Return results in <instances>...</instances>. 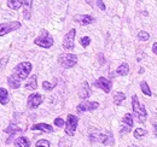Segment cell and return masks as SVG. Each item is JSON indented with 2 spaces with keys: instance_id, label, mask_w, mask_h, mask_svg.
Segmentation results:
<instances>
[{
  "instance_id": "cell-1",
  "label": "cell",
  "mask_w": 157,
  "mask_h": 147,
  "mask_svg": "<svg viewBox=\"0 0 157 147\" xmlns=\"http://www.w3.org/2000/svg\"><path fill=\"white\" fill-rule=\"evenodd\" d=\"M90 140L92 142H100L103 145H113L114 144L113 134L110 131L101 133L99 130H93L92 133H90Z\"/></svg>"
},
{
  "instance_id": "cell-2",
  "label": "cell",
  "mask_w": 157,
  "mask_h": 147,
  "mask_svg": "<svg viewBox=\"0 0 157 147\" xmlns=\"http://www.w3.org/2000/svg\"><path fill=\"white\" fill-rule=\"evenodd\" d=\"M32 63H29V62H22L20 63L16 68H15V71H13V76L16 77V78H18L20 81L22 80H25L27 77H28V75L30 74L32 71Z\"/></svg>"
},
{
  "instance_id": "cell-3",
  "label": "cell",
  "mask_w": 157,
  "mask_h": 147,
  "mask_svg": "<svg viewBox=\"0 0 157 147\" xmlns=\"http://www.w3.org/2000/svg\"><path fill=\"white\" fill-rule=\"evenodd\" d=\"M35 45H38L42 48H50L53 45V37L50 35V33L45 29L41 30V34L34 40Z\"/></svg>"
},
{
  "instance_id": "cell-4",
  "label": "cell",
  "mask_w": 157,
  "mask_h": 147,
  "mask_svg": "<svg viewBox=\"0 0 157 147\" xmlns=\"http://www.w3.org/2000/svg\"><path fill=\"white\" fill-rule=\"evenodd\" d=\"M78 62V57L73 53H63L59 55L58 63L60 64V66H63L64 69H70L73 68Z\"/></svg>"
},
{
  "instance_id": "cell-5",
  "label": "cell",
  "mask_w": 157,
  "mask_h": 147,
  "mask_svg": "<svg viewBox=\"0 0 157 147\" xmlns=\"http://www.w3.org/2000/svg\"><path fill=\"white\" fill-rule=\"evenodd\" d=\"M132 109H133V112L137 115L139 121L140 122H145V119H146V110L144 109L143 105H140L137 95L132 96Z\"/></svg>"
},
{
  "instance_id": "cell-6",
  "label": "cell",
  "mask_w": 157,
  "mask_h": 147,
  "mask_svg": "<svg viewBox=\"0 0 157 147\" xmlns=\"http://www.w3.org/2000/svg\"><path fill=\"white\" fill-rule=\"evenodd\" d=\"M78 118L74 115H68L67 122H65V134L68 136H73L75 134V130L78 127Z\"/></svg>"
},
{
  "instance_id": "cell-7",
  "label": "cell",
  "mask_w": 157,
  "mask_h": 147,
  "mask_svg": "<svg viewBox=\"0 0 157 147\" xmlns=\"http://www.w3.org/2000/svg\"><path fill=\"white\" fill-rule=\"evenodd\" d=\"M21 28V23L17 21L13 22H5L0 24V36H4L6 34H9L10 32H15Z\"/></svg>"
},
{
  "instance_id": "cell-8",
  "label": "cell",
  "mask_w": 157,
  "mask_h": 147,
  "mask_svg": "<svg viewBox=\"0 0 157 147\" xmlns=\"http://www.w3.org/2000/svg\"><path fill=\"white\" fill-rule=\"evenodd\" d=\"M76 35V30L75 29H70L63 39V48L67 51H71L74 48V39Z\"/></svg>"
},
{
  "instance_id": "cell-9",
  "label": "cell",
  "mask_w": 157,
  "mask_h": 147,
  "mask_svg": "<svg viewBox=\"0 0 157 147\" xmlns=\"http://www.w3.org/2000/svg\"><path fill=\"white\" fill-rule=\"evenodd\" d=\"M42 101H44V99H42L41 94H39V93H33V94L29 95L28 101H27V105H28L29 109H36L38 106H40L42 104Z\"/></svg>"
},
{
  "instance_id": "cell-10",
  "label": "cell",
  "mask_w": 157,
  "mask_h": 147,
  "mask_svg": "<svg viewBox=\"0 0 157 147\" xmlns=\"http://www.w3.org/2000/svg\"><path fill=\"white\" fill-rule=\"evenodd\" d=\"M94 86L98 87L100 89H103L105 93H110L111 87H113V82L105 77H99L98 80L94 82Z\"/></svg>"
},
{
  "instance_id": "cell-11",
  "label": "cell",
  "mask_w": 157,
  "mask_h": 147,
  "mask_svg": "<svg viewBox=\"0 0 157 147\" xmlns=\"http://www.w3.org/2000/svg\"><path fill=\"white\" fill-rule=\"evenodd\" d=\"M99 107V104L97 101H88L85 100L81 104L78 105V112H86V111H93Z\"/></svg>"
},
{
  "instance_id": "cell-12",
  "label": "cell",
  "mask_w": 157,
  "mask_h": 147,
  "mask_svg": "<svg viewBox=\"0 0 157 147\" xmlns=\"http://www.w3.org/2000/svg\"><path fill=\"white\" fill-rule=\"evenodd\" d=\"M122 123H123V129H121V134H124V133H128V131H131V129L133 127V117H132V115L131 113H126L124 116H123V118H122Z\"/></svg>"
},
{
  "instance_id": "cell-13",
  "label": "cell",
  "mask_w": 157,
  "mask_h": 147,
  "mask_svg": "<svg viewBox=\"0 0 157 147\" xmlns=\"http://www.w3.org/2000/svg\"><path fill=\"white\" fill-rule=\"evenodd\" d=\"M32 6H33V0H24V4H23V17L25 19L30 18Z\"/></svg>"
},
{
  "instance_id": "cell-14",
  "label": "cell",
  "mask_w": 157,
  "mask_h": 147,
  "mask_svg": "<svg viewBox=\"0 0 157 147\" xmlns=\"http://www.w3.org/2000/svg\"><path fill=\"white\" fill-rule=\"evenodd\" d=\"M90 95H91V89H90V86H88V83L85 81V82L82 83V86H81L80 92H78V96H80L81 99H87Z\"/></svg>"
},
{
  "instance_id": "cell-15",
  "label": "cell",
  "mask_w": 157,
  "mask_h": 147,
  "mask_svg": "<svg viewBox=\"0 0 157 147\" xmlns=\"http://www.w3.org/2000/svg\"><path fill=\"white\" fill-rule=\"evenodd\" d=\"M32 130H40V131H44V133H52L53 128L50 124H46V123H38V124H34L32 127Z\"/></svg>"
},
{
  "instance_id": "cell-16",
  "label": "cell",
  "mask_w": 157,
  "mask_h": 147,
  "mask_svg": "<svg viewBox=\"0 0 157 147\" xmlns=\"http://www.w3.org/2000/svg\"><path fill=\"white\" fill-rule=\"evenodd\" d=\"M24 88L28 89V91H35V89L38 88V81H36V76H35V75L32 76V77L27 81V83L24 85Z\"/></svg>"
},
{
  "instance_id": "cell-17",
  "label": "cell",
  "mask_w": 157,
  "mask_h": 147,
  "mask_svg": "<svg viewBox=\"0 0 157 147\" xmlns=\"http://www.w3.org/2000/svg\"><path fill=\"white\" fill-rule=\"evenodd\" d=\"M76 21L80 24H82V25H87V24L93 23L94 18L92 16H90V15H80V16L76 17Z\"/></svg>"
},
{
  "instance_id": "cell-18",
  "label": "cell",
  "mask_w": 157,
  "mask_h": 147,
  "mask_svg": "<svg viewBox=\"0 0 157 147\" xmlns=\"http://www.w3.org/2000/svg\"><path fill=\"white\" fill-rule=\"evenodd\" d=\"M7 83H9V86H10L11 88H13V89H18L21 87V81L18 78H16L13 75H11V76L7 77Z\"/></svg>"
},
{
  "instance_id": "cell-19",
  "label": "cell",
  "mask_w": 157,
  "mask_h": 147,
  "mask_svg": "<svg viewBox=\"0 0 157 147\" xmlns=\"http://www.w3.org/2000/svg\"><path fill=\"white\" fill-rule=\"evenodd\" d=\"M24 4V0H9L7 1V5H9V7L10 9H12V10H20L21 6Z\"/></svg>"
},
{
  "instance_id": "cell-20",
  "label": "cell",
  "mask_w": 157,
  "mask_h": 147,
  "mask_svg": "<svg viewBox=\"0 0 157 147\" xmlns=\"http://www.w3.org/2000/svg\"><path fill=\"white\" fill-rule=\"evenodd\" d=\"M9 103V92L5 88L0 87V104L1 105H6Z\"/></svg>"
},
{
  "instance_id": "cell-21",
  "label": "cell",
  "mask_w": 157,
  "mask_h": 147,
  "mask_svg": "<svg viewBox=\"0 0 157 147\" xmlns=\"http://www.w3.org/2000/svg\"><path fill=\"white\" fill-rule=\"evenodd\" d=\"M128 73H129V66H128L127 63H122L116 70V74L120 76H126Z\"/></svg>"
},
{
  "instance_id": "cell-22",
  "label": "cell",
  "mask_w": 157,
  "mask_h": 147,
  "mask_svg": "<svg viewBox=\"0 0 157 147\" xmlns=\"http://www.w3.org/2000/svg\"><path fill=\"white\" fill-rule=\"evenodd\" d=\"M23 130H24V128H20L17 124L11 123L7 128L4 130V131H5V133H9V134H11V135H12V134H16V133H18V131H23Z\"/></svg>"
},
{
  "instance_id": "cell-23",
  "label": "cell",
  "mask_w": 157,
  "mask_h": 147,
  "mask_svg": "<svg viewBox=\"0 0 157 147\" xmlns=\"http://www.w3.org/2000/svg\"><path fill=\"white\" fill-rule=\"evenodd\" d=\"M15 145L17 147H29L30 146V141H29L27 138L21 136V138H18V139L15 141Z\"/></svg>"
},
{
  "instance_id": "cell-24",
  "label": "cell",
  "mask_w": 157,
  "mask_h": 147,
  "mask_svg": "<svg viewBox=\"0 0 157 147\" xmlns=\"http://www.w3.org/2000/svg\"><path fill=\"white\" fill-rule=\"evenodd\" d=\"M124 99H126V95L122 92L115 93V95H114V104H115V105H121Z\"/></svg>"
},
{
  "instance_id": "cell-25",
  "label": "cell",
  "mask_w": 157,
  "mask_h": 147,
  "mask_svg": "<svg viewBox=\"0 0 157 147\" xmlns=\"http://www.w3.org/2000/svg\"><path fill=\"white\" fill-rule=\"evenodd\" d=\"M140 88H141V92L144 93L145 95H147V96H151V89H150V87H149V85L145 82V81H143L141 83H140Z\"/></svg>"
},
{
  "instance_id": "cell-26",
  "label": "cell",
  "mask_w": 157,
  "mask_h": 147,
  "mask_svg": "<svg viewBox=\"0 0 157 147\" xmlns=\"http://www.w3.org/2000/svg\"><path fill=\"white\" fill-rule=\"evenodd\" d=\"M146 134H147V131L143 128H137L136 130H134V133H133V135H134L136 139H141V138L145 136Z\"/></svg>"
},
{
  "instance_id": "cell-27",
  "label": "cell",
  "mask_w": 157,
  "mask_h": 147,
  "mask_svg": "<svg viewBox=\"0 0 157 147\" xmlns=\"http://www.w3.org/2000/svg\"><path fill=\"white\" fill-rule=\"evenodd\" d=\"M56 81L53 82V83H50L48 81H44L42 82V88L45 89V91H51V89H53L55 88V86H56Z\"/></svg>"
},
{
  "instance_id": "cell-28",
  "label": "cell",
  "mask_w": 157,
  "mask_h": 147,
  "mask_svg": "<svg viewBox=\"0 0 157 147\" xmlns=\"http://www.w3.org/2000/svg\"><path fill=\"white\" fill-rule=\"evenodd\" d=\"M59 147H71V140L67 138H62L59 141Z\"/></svg>"
},
{
  "instance_id": "cell-29",
  "label": "cell",
  "mask_w": 157,
  "mask_h": 147,
  "mask_svg": "<svg viewBox=\"0 0 157 147\" xmlns=\"http://www.w3.org/2000/svg\"><path fill=\"white\" fill-rule=\"evenodd\" d=\"M35 147H50V141L45 140V139H41L39 141H36Z\"/></svg>"
},
{
  "instance_id": "cell-30",
  "label": "cell",
  "mask_w": 157,
  "mask_h": 147,
  "mask_svg": "<svg viewBox=\"0 0 157 147\" xmlns=\"http://www.w3.org/2000/svg\"><path fill=\"white\" fill-rule=\"evenodd\" d=\"M138 39H139L140 41H147V40L150 39V35H149V33H146V32H139Z\"/></svg>"
},
{
  "instance_id": "cell-31",
  "label": "cell",
  "mask_w": 157,
  "mask_h": 147,
  "mask_svg": "<svg viewBox=\"0 0 157 147\" xmlns=\"http://www.w3.org/2000/svg\"><path fill=\"white\" fill-rule=\"evenodd\" d=\"M80 43H81V46H83V47H87L90 43H91V39L88 36H83L80 39Z\"/></svg>"
},
{
  "instance_id": "cell-32",
  "label": "cell",
  "mask_w": 157,
  "mask_h": 147,
  "mask_svg": "<svg viewBox=\"0 0 157 147\" xmlns=\"http://www.w3.org/2000/svg\"><path fill=\"white\" fill-rule=\"evenodd\" d=\"M55 126H57V127H59V128H62V127L64 126V121H63L60 117L56 118V119H55Z\"/></svg>"
},
{
  "instance_id": "cell-33",
  "label": "cell",
  "mask_w": 157,
  "mask_h": 147,
  "mask_svg": "<svg viewBox=\"0 0 157 147\" xmlns=\"http://www.w3.org/2000/svg\"><path fill=\"white\" fill-rule=\"evenodd\" d=\"M97 6H98L101 11H104V10H105V5H104L103 0H97Z\"/></svg>"
},
{
  "instance_id": "cell-34",
  "label": "cell",
  "mask_w": 157,
  "mask_h": 147,
  "mask_svg": "<svg viewBox=\"0 0 157 147\" xmlns=\"http://www.w3.org/2000/svg\"><path fill=\"white\" fill-rule=\"evenodd\" d=\"M7 59H9L7 57H5V58H2V59H1V62H0V69H1V68H4V66L6 65V63H7Z\"/></svg>"
},
{
  "instance_id": "cell-35",
  "label": "cell",
  "mask_w": 157,
  "mask_h": 147,
  "mask_svg": "<svg viewBox=\"0 0 157 147\" xmlns=\"http://www.w3.org/2000/svg\"><path fill=\"white\" fill-rule=\"evenodd\" d=\"M152 51H154L155 55H157V42H155V43L152 45Z\"/></svg>"
},
{
  "instance_id": "cell-36",
  "label": "cell",
  "mask_w": 157,
  "mask_h": 147,
  "mask_svg": "<svg viewBox=\"0 0 157 147\" xmlns=\"http://www.w3.org/2000/svg\"><path fill=\"white\" fill-rule=\"evenodd\" d=\"M85 1H86L88 5H93V0H85Z\"/></svg>"
},
{
  "instance_id": "cell-37",
  "label": "cell",
  "mask_w": 157,
  "mask_h": 147,
  "mask_svg": "<svg viewBox=\"0 0 157 147\" xmlns=\"http://www.w3.org/2000/svg\"><path fill=\"white\" fill-rule=\"evenodd\" d=\"M154 130H155V135L157 136V124H155V126H154Z\"/></svg>"
},
{
  "instance_id": "cell-38",
  "label": "cell",
  "mask_w": 157,
  "mask_h": 147,
  "mask_svg": "<svg viewBox=\"0 0 157 147\" xmlns=\"http://www.w3.org/2000/svg\"><path fill=\"white\" fill-rule=\"evenodd\" d=\"M144 73V69H143V68H141V69H140V70H139V74H143Z\"/></svg>"
},
{
  "instance_id": "cell-39",
  "label": "cell",
  "mask_w": 157,
  "mask_h": 147,
  "mask_svg": "<svg viewBox=\"0 0 157 147\" xmlns=\"http://www.w3.org/2000/svg\"><path fill=\"white\" fill-rule=\"evenodd\" d=\"M129 147H138V146H129Z\"/></svg>"
},
{
  "instance_id": "cell-40",
  "label": "cell",
  "mask_w": 157,
  "mask_h": 147,
  "mask_svg": "<svg viewBox=\"0 0 157 147\" xmlns=\"http://www.w3.org/2000/svg\"><path fill=\"white\" fill-rule=\"evenodd\" d=\"M64 1H68V0H64Z\"/></svg>"
}]
</instances>
